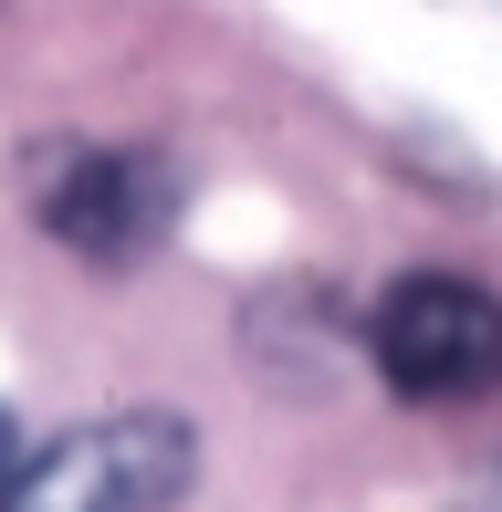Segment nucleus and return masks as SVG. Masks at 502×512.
I'll list each match as a JSON object with an SVG mask.
<instances>
[{
	"label": "nucleus",
	"instance_id": "nucleus-1",
	"mask_svg": "<svg viewBox=\"0 0 502 512\" xmlns=\"http://www.w3.org/2000/svg\"><path fill=\"white\" fill-rule=\"evenodd\" d=\"M189 471H199L189 418L126 408V418H95V429L21 450L11 481H0V512H168L189 492Z\"/></svg>",
	"mask_w": 502,
	"mask_h": 512
},
{
	"label": "nucleus",
	"instance_id": "nucleus-2",
	"mask_svg": "<svg viewBox=\"0 0 502 512\" xmlns=\"http://www.w3.org/2000/svg\"><path fill=\"white\" fill-rule=\"evenodd\" d=\"M367 356L408 408H471L502 387V293L461 283V272H408L377 293Z\"/></svg>",
	"mask_w": 502,
	"mask_h": 512
},
{
	"label": "nucleus",
	"instance_id": "nucleus-3",
	"mask_svg": "<svg viewBox=\"0 0 502 512\" xmlns=\"http://www.w3.org/2000/svg\"><path fill=\"white\" fill-rule=\"evenodd\" d=\"M32 209H42V230H53L74 262L126 272V262L157 251V230H168V209H178V178L157 168L147 147H74V157H53V178L32 189Z\"/></svg>",
	"mask_w": 502,
	"mask_h": 512
},
{
	"label": "nucleus",
	"instance_id": "nucleus-4",
	"mask_svg": "<svg viewBox=\"0 0 502 512\" xmlns=\"http://www.w3.org/2000/svg\"><path fill=\"white\" fill-rule=\"evenodd\" d=\"M11 460H21V418L0 408V481H11Z\"/></svg>",
	"mask_w": 502,
	"mask_h": 512
},
{
	"label": "nucleus",
	"instance_id": "nucleus-5",
	"mask_svg": "<svg viewBox=\"0 0 502 512\" xmlns=\"http://www.w3.org/2000/svg\"><path fill=\"white\" fill-rule=\"evenodd\" d=\"M482 512H502V460H492V481H482Z\"/></svg>",
	"mask_w": 502,
	"mask_h": 512
}]
</instances>
